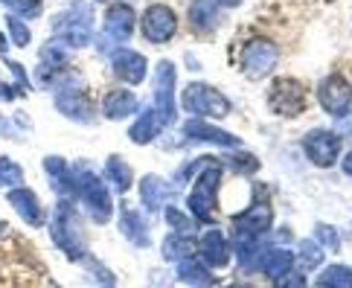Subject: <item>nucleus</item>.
I'll list each match as a JSON object with an SVG mask.
<instances>
[{"label": "nucleus", "instance_id": "f257e3e1", "mask_svg": "<svg viewBox=\"0 0 352 288\" xmlns=\"http://www.w3.org/2000/svg\"><path fill=\"white\" fill-rule=\"evenodd\" d=\"M50 236H53L56 247L73 262H82L87 256V242H85V230L79 221V212L73 207L70 198H61L53 212V224H50Z\"/></svg>", "mask_w": 352, "mask_h": 288}, {"label": "nucleus", "instance_id": "f03ea898", "mask_svg": "<svg viewBox=\"0 0 352 288\" xmlns=\"http://www.w3.org/2000/svg\"><path fill=\"white\" fill-rule=\"evenodd\" d=\"M274 221V212L268 207V201H262V190H256V198L242 216L233 219V233H236V247H239V259L245 256V265H250V256L256 254L259 236L268 233Z\"/></svg>", "mask_w": 352, "mask_h": 288}, {"label": "nucleus", "instance_id": "7ed1b4c3", "mask_svg": "<svg viewBox=\"0 0 352 288\" xmlns=\"http://www.w3.org/2000/svg\"><path fill=\"white\" fill-rule=\"evenodd\" d=\"M53 35L67 49H82L94 38V6L87 0H76L53 18Z\"/></svg>", "mask_w": 352, "mask_h": 288}, {"label": "nucleus", "instance_id": "20e7f679", "mask_svg": "<svg viewBox=\"0 0 352 288\" xmlns=\"http://www.w3.org/2000/svg\"><path fill=\"white\" fill-rule=\"evenodd\" d=\"M70 175H73V195L79 198L82 207L91 212V219L96 224H105L111 219V212H114V201H111V192H108L105 181L99 178L94 169H87L85 164L73 166Z\"/></svg>", "mask_w": 352, "mask_h": 288}, {"label": "nucleus", "instance_id": "39448f33", "mask_svg": "<svg viewBox=\"0 0 352 288\" xmlns=\"http://www.w3.org/2000/svg\"><path fill=\"white\" fill-rule=\"evenodd\" d=\"M219 184H221V169L216 166V160H207L204 172L195 178L192 192L186 198L190 204L192 219L201 224H212L216 221V198H219Z\"/></svg>", "mask_w": 352, "mask_h": 288}, {"label": "nucleus", "instance_id": "423d86ee", "mask_svg": "<svg viewBox=\"0 0 352 288\" xmlns=\"http://www.w3.org/2000/svg\"><path fill=\"white\" fill-rule=\"evenodd\" d=\"M181 105L195 117H228L230 114V99L216 87H210L204 82H192L184 87Z\"/></svg>", "mask_w": 352, "mask_h": 288}, {"label": "nucleus", "instance_id": "0eeeda50", "mask_svg": "<svg viewBox=\"0 0 352 288\" xmlns=\"http://www.w3.org/2000/svg\"><path fill=\"white\" fill-rule=\"evenodd\" d=\"M134 9L129 3H114V6H108L105 12V23H102V30H105V38L99 35V53H111V47H117V44H125L134 35Z\"/></svg>", "mask_w": 352, "mask_h": 288}, {"label": "nucleus", "instance_id": "6e6552de", "mask_svg": "<svg viewBox=\"0 0 352 288\" xmlns=\"http://www.w3.org/2000/svg\"><path fill=\"white\" fill-rule=\"evenodd\" d=\"M276 61H280V49H276L271 41L265 38H254L245 49H242V58H239V67L248 79H265L268 73L276 67Z\"/></svg>", "mask_w": 352, "mask_h": 288}, {"label": "nucleus", "instance_id": "1a4fd4ad", "mask_svg": "<svg viewBox=\"0 0 352 288\" xmlns=\"http://www.w3.org/2000/svg\"><path fill=\"white\" fill-rule=\"evenodd\" d=\"M175 65L169 58L157 61V70H155V114L160 117L163 125H172L175 122Z\"/></svg>", "mask_w": 352, "mask_h": 288}, {"label": "nucleus", "instance_id": "9d476101", "mask_svg": "<svg viewBox=\"0 0 352 288\" xmlns=\"http://www.w3.org/2000/svg\"><path fill=\"white\" fill-rule=\"evenodd\" d=\"M268 105L274 114L280 117H300L306 111V91L303 85L294 82V79H276L271 93H268Z\"/></svg>", "mask_w": 352, "mask_h": 288}, {"label": "nucleus", "instance_id": "9b49d317", "mask_svg": "<svg viewBox=\"0 0 352 288\" xmlns=\"http://www.w3.org/2000/svg\"><path fill=\"white\" fill-rule=\"evenodd\" d=\"M140 30H143V38L152 41V44H166L175 32H178V18L166 3H152L143 12V21H140Z\"/></svg>", "mask_w": 352, "mask_h": 288}, {"label": "nucleus", "instance_id": "f8f14e48", "mask_svg": "<svg viewBox=\"0 0 352 288\" xmlns=\"http://www.w3.org/2000/svg\"><path fill=\"white\" fill-rule=\"evenodd\" d=\"M318 99L326 114L332 117H346L352 111V85L338 76V73H332V76H326L320 85H318Z\"/></svg>", "mask_w": 352, "mask_h": 288}, {"label": "nucleus", "instance_id": "ddd939ff", "mask_svg": "<svg viewBox=\"0 0 352 288\" xmlns=\"http://www.w3.org/2000/svg\"><path fill=\"white\" fill-rule=\"evenodd\" d=\"M303 152L306 157L311 160L314 166H332L338 155H341V137H338L335 131H326V129H314L303 137Z\"/></svg>", "mask_w": 352, "mask_h": 288}, {"label": "nucleus", "instance_id": "4468645a", "mask_svg": "<svg viewBox=\"0 0 352 288\" xmlns=\"http://www.w3.org/2000/svg\"><path fill=\"white\" fill-rule=\"evenodd\" d=\"M56 108L73 122H94V105L79 87H58L56 91Z\"/></svg>", "mask_w": 352, "mask_h": 288}, {"label": "nucleus", "instance_id": "2eb2a0df", "mask_svg": "<svg viewBox=\"0 0 352 288\" xmlns=\"http://www.w3.org/2000/svg\"><path fill=\"white\" fill-rule=\"evenodd\" d=\"M111 70H114V76L125 85H140L146 79L148 61H146V56L134 53V49H117L114 58H111Z\"/></svg>", "mask_w": 352, "mask_h": 288}, {"label": "nucleus", "instance_id": "dca6fc26", "mask_svg": "<svg viewBox=\"0 0 352 288\" xmlns=\"http://www.w3.org/2000/svg\"><path fill=\"white\" fill-rule=\"evenodd\" d=\"M184 134L192 137V140H198V143H212V146H221V148H236L239 143H242L236 134L221 131L219 125H212L207 120H190L184 125Z\"/></svg>", "mask_w": 352, "mask_h": 288}, {"label": "nucleus", "instance_id": "f3484780", "mask_svg": "<svg viewBox=\"0 0 352 288\" xmlns=\"http://www.w3.org/2000/svg\"><path fill=\"white\" fill-rule=\"evenodd\" d=\"M6 201L15 207L18 216L32 224V228H38V224L44 221V210H41V201H38V195H35L30 186H12V190L6 192Z\"/></svg>", "mask_w": 352, "mask_h": 288}, {"label": "nucleus", "instance_id": "a211bd4d", "mask_svg": "<svg viewBox=\"0 0 352 288\" xmlns=\"http://www.w3.org/2000/svg\"><path fill=\"white\" fill-rule=\"evenodd\" d=\"M198 254H201V262H204L207 268H224L230 262V245L224 239L221 230H207L201 236Z\"/></svg>", "mask_w": 352, "mask_h": 288}, {"label": "nucleus", "instance_id": "6ab92c4d", "mask_svg": "<svg viewBox=\"0 0 352 288\" xmlns=\"http://www.w3.org/2000/svg\"><path fill=\"white\" fill-rule=\"evenodd\" d=\"M120 233L134 247H148V245H152V236H148V221H146V216L140 210H131V207L120 210Z\"/></svg>", "mask_w": 352, "mask_h": 288}, {"label": "nucleus", "instance_id": "aec40b11", "mask_svg": "<svg viewBox=\"0 0 352 288\" xmlns=\"http://www.w3.org/2000/svg\"><path fill=\"white\" fill-rule=\"evenodd\" d=\"M172 195H175V186L163 181L160 175H146L140 181V198H143V207L148 212L163 210V204H166Z\"/></svg>", "mask_w": 352, "mask_h": 288}, {"label": "nucleus", "instance_id": "412c9836", "mask_svg": "<svg viewBox=\"0 0 352 288\" xmlns=\"http://www.w3.org/2000/svg\"><path fill=\"white\" fill-rule=\"evenodd\" d=\"M102 111L108 120H125L131 117L137 111V96L131 91H125V87H117V91H108L105 99H102Z\"/></svg>", "mask_w": 352, "mask_h": 288}, {"label": "nucleus", "instance_id": "4be33fe9", "mask_svg": "<svg viewBox=\"0 0 352 288\" xmlns=\"http://www.w3.org/2000/svg\"><path fill=\"white\" fill-rule=\"evenodd\" d=\"M44 172L50 184H53V190L61 195V198H70L73 195V175H70V166L65 157H44Z\"/></svg>", "mask_w": 352, "mask_h": 288}, {"label": "nucleus", "instance_id": "5701e85b", "mask_svg": "<svg viewBox=\"0 0 352 288\" xmlns=\"http://www.w3.org/2000/svg\"><path fill=\"white\" fill-rule=\"evenodd\" d=\"M160 129H163V122H160V117L155 114V108H143V114L137 117L134 125L129 129V137H131V143L146 146V143H152L155 137L160 134Z\"/></svg>", "mask_w": 352, "mask_h": 288}, {"label": "nucleus", "instance_id": "b1692460", "mask_svg": "<svg viewBox=\"0 0 352 288\" xmlns=\"http://www.w3.org/2000/svg\"><path fill=\"white\" fill-rule=\"evenodd\" d=\"M192 32H210L219 27V3L216 0H192L190 3Z\"/></svg>", "mask_w": 352, "mask_h": 288}, {"label": "nucleus", "instance_id": "393cba45", "mask_svg": "<svg viewBox=\"0 0 352 288\" xmlns=\"http://www.w3.org/2000/svg\"><path fill=\"white\" fill-rule=\"evenodd\" d=\"M294 265V254L292 250H285V247H271L262 254V262H259V268L265 277L276 280V277H283V274H288Z\"/></svg>", "mask_w": 352, "mask_h": 288}, {"label": "nucleus", "instance_id": "a878e982", "mask_svg": "<svg viewBox=\"0 0 352 288\" xmlns=\"http://www.w3.org/2000/svg\"><path fill=\"white\" fill-rule=\"evenodd\" d=\"M178 280L186 285H195V288H210L216 283L212 271L204 265V262H195V259H181L178 262Z\"/></svg>", "mask_w": 352, "mask_h": 288}, {"label": "nucleus", "instance_id": "bb28decb", "mask_svg": "<svg viewBox=\"0 0 352 288\" xmlns=\"http://www.w3.org/2000/svg\"><path fill=\"white\" fill-rule=\"evenodd\" d=\"M105 181L114 186L117 192H129V190H131V181H134L131 166L125 164L120 155H111V157L105 160Z\"/></svg>", "mask_w": 352, "mask_h": 288}, {"label": "nucleus", "instance_id": "cd10ccee", "mask_svg": "<svg viewBox=\"0 0 352 288\" xmlns=\"http://www.w3.org/2000/svg\"><path fill=\"white\" fill-rule=\"evenodd\" d=\"M192 250H195V239L190 233H169L166 236V242H163V256H166L169 262H181L186 256H192Z\"/></svg>", "mask_w": 352, "mask_h": 288}, {"label": "nucleus", "instance_id": "c85d7f7f", "mask_svg": "<svg viewBox=\"0 0 352 288\" xmlns=\"http://www.w3.org/2000/svg\"><path fill=\"white\" fill-rule=\"evenodd\" d=\"M318 288H352V268L329 265L318 277Z\"/></svg>", "mask_w": 352, "mask_h": 288}, {"label": "nucleus", "instance_id": "c756f323", "mask_svg": "<svg viewBox=\"0 0 352 288\" xmlns=\"http://www.w3.org/2000/svg\"><path fill=\"white\" fill-rule=\"evenodd\" d=\"M6 32H9V38H12L15 47H30V41H32L30 23H23V18H18V15L6 18Z\"/></svg>", "mask_w": 352, "mask_h": 288}, {"label": "nucleus", "instance_id": "7c9ffc66", "mask_svg": "<svg viewBox=\"0 0 352 288\" xmlns=\"http://www.w3.org/2000/svg\"><path fill=\"white\" fill-rule=\"evenodd\" d=\"M0 186H23V169L12 157H0Z\"/></svg>", "mask_w": 352, "mask_h": 288}, {"label": "nucleus", "instance_id": "2f4dec72", "mask_svg": "<svg viewBox=\"0 0 352 288\" xmlns=\"http://www.w3.org/2000/svg\"><path fill=\"white\" fill-rule=\"evenodd\" d=\"M6 6L12 15H18V18H38L41 15V0H6Z\"/></svg>", "mask_w": 352, "mask_h": 288}, {"label": "nucleus", "instance_id": "473e14b6", "mask_svg": "<svg viewBox=\"0 0 352 288\" xmlns=\"http://www.w3.org/2000/svg\"><path fill=\"white\" fill-rule=\"evenodd\" d=\"M166 224L175 230V233H190L195 230V219H186L178 207H166Z\"/></svg>", "mask_w": 352, "mask_h": 288}, {"label": "nucleus", "instance_id": "72a5a7b5", "mask_svg": "<svg viewBox=\"0 0 352 288\" xmlns=\"http://www.w3.org/2000/svg\"><path fill=\"white\" fill-rule=\"evenodd\" d=\"M228 164H230L236 172H242V175H254V172L259 169V160H256L254 155H230Z\"/></svg>", "mask_w": 352, "mask_h": 288}, {"label": "nucleus", "instance_id": "f704fd0d", "mask_svg": "<svg viewBox=\"0 0 352 288\" xmlns=\"http://www.w3.org/2000/svg\"><path fill=\"white\" fill-rule=\"evenodd\" d=\"M300 256H303V265H306V268H320V262H323L320 247H318V245H311L309 239H306V242H300Z\"/></svg>", "mask_w": 352, "mask_h": 288}, {"label": "nucleus", "instance_id": "c9c22d12", "mask_svg": "<svg viewBox=\"0 0 352 288\" xmlns=\"http://www.w3.org/2000/svg\"><path fill=\"white\" fill-rule=\"evenodd\" d=\"M314 236H318V242L329 250H338V245H341L338 242V230L329 228V224H318V228H314Z\"/></svg>", "mask_w": 352, "mask_h": 288}, {"label": "nucleus", "instance_id": "e433bc0d", "mask_svg": "<svg viewBox=\"0 0 352 288\" xmlns=\"http://www.w3.org/2000/svg\"><path fill=\"white\" fill-rule=\"evenodd\" d=\"M0 58L6 61V67L12 70V76L18 79V87H21V93H23V91H30V87H32V82L27 79V70H23V65H18V61H9V56H6V53L0 56Z\"/></svg>", "mask_w": 352, "mask_h": 288}, {"label": "nucleus", "instance_id": "4c0bfd02", "mask_svg": "<svg viewBox=\"0 0 352 288\" xmlns=\"http://www.w3.org/2000/svg\"><path fill=\"white\" fill-rule=\"evenodd\" d=\"M274 288H306V277L303 274H283V277H276V283H274Z\"/></svg>", "mask_w": 352, "mask_h": 288}, {"label": "nucleus", "instance_id": "58836bf2", "mask_svg": "<svg viewBox=\"0 0 352 288\" xmlns=\"http://www.w3.org/2000/svg\"><path fill=\"white\" fill-rule=\"evenodd\" d=\"M0 134L3 137H12V140H18V131H15V120H6L3 114H0Z\"/></svg>", "mask_w": 352, "mask_h": 288}, {"label": "nucleus", "instance_id": "ea45409f", "mask_svg": "<svg viewBox=\"0 0 352 288\" xmlns=\"http://www.w3.org/2000/svg\"><path fill=\"white\" fill-rule=\"evenodd\" d=\"M18 96H21V87L0 82V99H3V102H12V99H18Z\"/></svg>", "mask_w": 352, "mask_h": 288}, {"label": "nucleus", "instance_id": "a19ab883", "mask_svg": "<svg viewBox=\"0 0 352 288\" xmlns=\"http://www.w3.org/2000/svg\"><path fill=\"white\" fill-rule=\"evenodd\" d=\"M341 166H344V172L349 175V178H352V152H349V155L344 157V164H341Z\"/></svg>", "mask_w": 352, "mask_h": 288}, {"label": "nucleus", "instance_id": "79ce46f5", "mask_svg": "<svg viewBox=\"0 0 352 288\" xmlns=\"http://www.w3.org/2000/svg\"><path fill=\"white\" fill-rule=\"evenodd\" d=\"M216 3H219V6H239L242 0H216Z\"/></svg>", "mask_w": 352, "mask_h": 288}, {"label": "nucleus", "instance_id": "37998d69", "mask_svg": "<svg viewBox=\"0 0 352 288\" xmlns=\"http://www.w3.org/2000/svg\"><path fill=\"white\" fill-rule=\"evenodd\" d=\"M6 233H9V228H6L3 221H0V236H6Z\"/></svg>", "mask_w": 352, "mask_h": 288}, {"label": "nucleus", "instance_id": "c03bdc74", "mask_svg": "<svg viewBox=\"0 0 352 288\" xmlns=\"http://www.w3.org/2000/svg\"><path fill=\"white\" fill-rule=\"evenodd\" d=\"M230 288H254V285H230Z\"/></svg>", "mask_w": 352, "mask_h": 288}, {"label": "nucleus", "instance_id": "a18cd8bd", "mask_svg": "<svg viewBox=\"0 0 352 288\" xmlns=\"http://www.w3.org/2000/svg\"><path fill=\"white\" fill-rule=\"evenodd\" d=\"M0 3H6V0H0Z\"/></svg>", "mask_w": 352, "mask_h": 288}]
</instances>
